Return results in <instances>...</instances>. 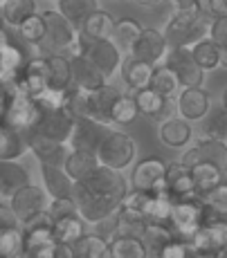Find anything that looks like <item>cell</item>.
Instances as JSON below:
<instances>
[{"mask_svg": "<svg viewBox=\"0 0 227 258\" xmlns=\"http://www.w3.org/2000/svg\"><path fill=\"white\" fill-rule=\"evenodd\" d=\"M142 25L137 21H133V18H122V21L115 23V29H112V38L110 41L117 45L122 54H131L133 52V45L137 43V38H140L142 34Z\"/></svg>", "mask_w": 227, "mask_h": 258, "instance_id": "e575fe53", "label": "cell"}, {"mask_svg": "<svg viewBox=\"0 0 227 258\" xmlns=\"http://www.w3.org/2000/svg\"><path fill=\"white\" fill-rule=\"evenodd\" d=\"M99 157L92 151H79V148H72L70 155H68L66 164H63V171L72 177L75 182L86 180L90 173H95L99 168Z\"/></svg>", "mask_w": 227, "mask_h": 258, "instance_id": "484cf974", "label": "cell"}, {"mask_svg": "<svg viewBox=\"0 0 227 258\" xmlns=\"http://www.w3.org/2000/svg\"><path fill=\"white\" fill-rule=\"evenodd\" d=\"M189 171H191L194 184L198 188L200 196L207 193L209 188H214L216 184H220V182H223V175H225V173L216 164H211V162H196V164L189 166Z\"/></svg>", "mask_w": 227, "mask_h": 258, "instance_id": "8d00e7d4", "label": "cell"}, {"mask_svg": "<svg viewBox=\"0 0 227 258\" xmlns=\"http://www.w3.org/2000/svg\"><path fill=\"white\" fill-rule=\"evenodd\" d=\"M112 29H115V21H112L110 14L101 12V9L92 12L81 25V34L90 41H110Z\"/></svg>", "mask_w": 227, "mask_h": 258, "instance_id": "f546056e", "label": "cell"}, {"mask_svg": "<svg viewBox=\"0 0 227 258\" xmlns=\"http://www.w3.org/2000/svg\"><path fill=\"white\" fill-rule=\"evenodd\" d=\"M191 121L182 117H169L164 121H160V140L164 146H171V148H182L191 142Z\"/></svg>", "mask_w": 227, "mask_h": 258, "instance_id": "d4e9b609", "label": "cell"}, {"mask_svg": "<svg viewBox=\"0 0 227 258\" xmlns=\"http://www.w3.org/2000/svg\"><path fill=\"white\" fill-rule=\"evenodd\" d=\"M146 216L140 209L133 207L120 205V209L115 211V227H117V236H142L146 227Z\"/></svg>", "mask_w": 227, "mask_h": 258, "instance_id": "f1b7e54d", "label": "cell"}, {"mask_svg": "<svg viewBox=\"0 0 227 258\" xmlns=\"http://www.w3.org/2000/svg\"><path fill=\"white\" fill-rule=\"evenodd\" d=\"M166 164L162 157L151 155L137 162L131 175V186L140 188V191H162L164 188V177H166Z\"/></svg>", "mask_w": 227, "mask_h": 258, "instance_id": "7c38bea8", "label": "cell"}, {"mask_svg": "<svg viewBox=\"0 0 227 258\" xmlns=\"http://www.w3.org/2000/svg\"><path fill=\"white\" fill-rule=\"evenodd\" d=\"M126 191H128V182L122 175V171L99 164V168L95 173H90L86 180L75 182L72 200L77 202L79 216L86 222L97 225L99 220L112 216L120 209Z\"/></svg>", "mask_w": 227, "mask_h": 258, "instance_id": "6da1fadb", "label": "cell"}, {"mask_svg": "<svg viewBox=\"0 0 227 258\" xmlns=\"http://www.w3.org/2000/svg\"><path fill=\"white\" fill-rule=\"evenodd\" d=\"M191 49V56H194V61L198 63L202 70H214V68L220 66V47L216 45L211 38H202V41L194 43V45L189 47Z\"/></svg>", "mask_w": 227, "mask_h": 258, "instance_id": "ab89813d", "label": "cell"}, {"mask_svg": "<svg viewBox=\"0 0 227 258\" xmlns=\"http://www.w3.org/2000/svg\"><path fill=\"white\" fill-rule=\"evenodd\" d=\"M27 142H29V151L36 155V160L41 162V164L63 166L72 151L70 144L47 140V137H41V135H36V133H27Z\"/></svg>", "mask_w": 227, "mask_h": 258, "instance_id": "ac0fdd59", "label": "cell"}, {"mask_svg": "<svg viewBox=\"0 0 227 258\" xmlns=\"http://www.w3.org/2000/svg\"><path fill=\"white\" fill-rule=\"evenodd\" d=\"M29 175L21 164L14 160H0V186H3V198H9L21 186L29 184Z\"/></svg>", "mask_w": 227, "mask_h": 258, "instance_id": "d6a6232c", "label": "cell"}, {"mask_svg": "<svg viewBox=\"0 0 227 258\" xmlns=\"http://www.w3.org/2000/svg\"><path fill=\"white\" fill-rule=\"evenodd\" d=\"M72 128H75V115L70 112V108H38L36 121L27 133H36L47 140L68 144Z\"/></svg>", "mask_w": 227, "mask_h": 258, "instance_id": "5b68a950", "label": "cell"}, {"mask_svg": "<svg viewBox=\"0 0 227 258\" xmlns=\"http://www.w3.org/2000/svg\"><path fill=\"white\" fill-rule=\"evenodd\" d=\"M75 258H110V240L99 234H83L72 242Z\"/></svg>", "mask_w": 227, "mask_h": 258, "instance_id": "4dcf8cb0", "label": "cell"}, {"mask_svg": "<svg viewBox=\"0 0 227 258\" xmlns=\"http://www.w3.org/2000/svg\"><path fill=\"white\" fill-rule=\"evenodd\" d=\"M14 83L32 97L45 90V88H50V61H47V56L29 58Z\"/></svg>", "mask_w": 227, "mask_h": 258, "instance_id": "2e32d148", "label": "cell"}, {"mask_svg": "<svg viewBox=\"0 0 227 258\" xmlns=\"http://www.w3.org/2000/svg\"><path fill=\"white\" fill-rule=\"evenodd\" d=\"M23 256V229L18 227H0V258Z\"/></svg>", "mask_w": 227, "mask_h": 258, "instance_id": "7bdbcfd3", "label": "cell"}, {"mask_svg": "<svg viewBox=\"0 0 227 258\" xmlns=\"http://www.w3.org/2000/svg\"><path fill=\"white\" fill-rule=\"evenodd\" d=\"M202 222H205V205H202L200 198L174 200V207H171V229H174V238H185V240H189Z\"/></svg>", "mask_w": 227, "mask_h": 258, "instance_id": "ba28073f", "label": "cell"}, {"mask_svg": "<svg viewBox=\"0 0 227 258\" xmlns=\"http://www.w3.org/2000/svg\"><path fill=\"white\" fill-rule=\"evenodd\" d=\"M164 191L171 196V200H191V198H200L198 188L194 184V177H191V171L187 166H182L180 162L166 168Z\"/></svg>", "mask_w": 227, "mask_h": 258, "instance_id": "ffe728a7", "label": "cell"}, {"mask_svg": "<svg viewBox=\"0 0 227 258\" xmlns=\"http://www.w3.org/2000/svg\"><path fill=\"white\" fill-rule=\"evenodd\" d=\"M196 256H216L220 247L227 245V218H209L189 238Z\"/></svg>", "mask_w": 227, "mask_h": 258, "instance_id": "30bf717a", "label": "cell"}, {"mask_svg": "<svg viewBox=\"0 0 227 258\" xmlns=\"http://www.w3.org/2000/svg\"><path fill=\"white\" fill-rule=\"evenodd\" d=\"M135 103H137V110L142 115L157 119V121H164V119L174 117V112L178 110V106H174V99H166L162 94H157L151 88H142V90H135Z\"/></svg>", "mask_w": 227, "mask_h": 258, "instance_id": "d6986e66", "label": "cell"}, {"mask_svg": "<svg viewBox=\"0 0 227 258\" xmlns=\"http://www.w3.org/2000/svg\"><path fill=\"white\" fill-rule=\"evenodd\" d=\"M25 151H29L27 133L0 123V160H18L25 155Z\"/></svg>", "mask_w": 227, "mask_h": 258, "instance_id": "83f0119b", "label": "cell"}, {"mask_svg": "<svg viewBox=\"0 0 227 258\" xmlns=\"http://www.w3.org/2000/svg\"><path fill=\"white\" fill-rule=\"evenodd\" d=\"M205 137L218 142H227V108H216V110L207 112L205 119Z\"/></svg>", "mask_w": 227, "mask_h": 258, "instance_id": "f6af8a7d", "label": "cell"}, {"mask_svg": "<svg viewBox=\"0 0 227 258\" xmlns=\"http://www.w3.org/2000/svg\"><path fill=\"white\" fill-rule=\"evenodd\" d=\"M149 88L151 90H155L157 94H162V97L174 99L176 92L180 90V83H178L176 74L171 72L166 66H155L153 68V74H151Z\"/></svg>", "mask_w": 227, "mask_h": 258, "instance_id": "60d3db41", "label": "cell"}, {"mask_svg": "<svg viewBox=\"0 0 227 258\" xmlns=\"http://www.w3.org/2000/svg\"><path fill=\"white\" fill-rule=\"evenodd\" d=\"M70 70H72V81L81 90H97V88H101L106 83L103 72L83 54H77V56L70 58Z\"/></svg>", "mask_w": 227, "mask_h": 258, "instance_id": "603a6c76", "label": "cell"}, {"mask_svg": "<svg viewBox=\"0 0 227 258\" xmlns=\"http://www.w3.org/2000/svg\"><path fill=\"white\" fill-rule=\"evenodd\" d=\"M14 83V81H12ZM9 90H12V86L7 88V90L0 92V123H3V115H5V108H7V99H9Z\"/></svg>", "mask_w": 227, "mask_h": 258, "instance_id": "9f6ffc18", "label": "cell"}, {"mask_svg": "<svg viewBox=\"0 0 227 258\" xmlns=\"http://www.w3.org/2000/svg\"><path fill=\"white\" fill-rule=\"evenodd\" d=\"M110 258H146V247L142 236L110 238Z\"/></svg>", "mask_w": 227, "mask_h": 258, "instance_id": "74e56055", "label": "cell"}, {"mask_svg": "<svg viewBox=\"0 0 227 258\" xmlns=\"http://www.w3.org/2000/svg\"><path fill=\"white\" fill-rule=\"evenodd\" d=\"M18 29H21L23 41L34 47H41V43L45 41V23H43L41 14H32L29 18H25V23Z\"/></svg>", "mask_w": 227, "mask_h": 258, "instance_id": "bcb514c9", "label": "cell"}, {"mask_svg": "<svg viewBox=\"0 0 227 258\" xmlns=\"http://www.w3.org/2000/svg\"><path fill=\"white\" fill-rule=\"evenodd\" d=\"M137 115H140V110H137L135 97H133V94L122 92L120 97H117L115 106H112V112H110L112 123H131Z\"/></svg>", "mask_w": 227, "mask_h": 258, "instance_id": "7dc6e473", "label": "cell"}, {"mask_svg": "<svg viewBox=\"0 0 227 258\" xmlns=\"http://www.w3.org/2000/svg\"><path fill=\"white\" fill-rule=\"evenodd\" d=\"M83 41V56H88L97 68L103 72V77L115 74V70H120L122 66V52L117 49V45L112 41H90L81 34Z\"/></svg>", "mask_w": 227, "mask_h": 258, "instance_id": "9a60e30c", "label": "cell"}, {"mask_svg": "<svg viewBox=\"0 0 227 258\" xmlns=\"http://www.w3.org/2000/svg\"><path fill=\"white\" fill-rule=\"evenodd\" d=\"M216 258H227V245H225V247H220V249L216 251Z\"/></svg>", "mask_w": 227, "mask_h": 258, "instance_id": "94428289", "label": "cell"}, {"mask_svg": "<svg viewBox=\"0 0 227 258\" xmlns=\"http://www.w3.org/2000/svg\"><path fill=\"white\" fill-rule=\"evenodd\" d=\"M196 162H211L216 164L223 173H227V144L211 140V137H200L189 151L182 153L180 164L189 168Z\"/></svg>", "mask_w": 227, "mask_h": 258, "instance_id": "4fadbf2b", "label": "cell"}, {"mask_svg": "<svg viewBox=\"0 0 227 258\" xmlns=\"http://www.w3.org/2000/svg\"><path fill=\"white\" fill-rule=\"evenodd\" d=\"M120 94L122 92L117 90V88L108 86V83H103L97 90H88V117L97 119V121H103V123H112L110 112H112V106H115Z\"/></svg>", "mask_w": 227, "mask_h": 258, "instance_id": "7402d4cb", "label": "cell"}, {"mask_svg": "<svg viewBox=\"0 0 227 258\" xmlns=\"http://www.w3.org/2000/svg\"><path fill=\"white\" fill-rule=\"evenodd\" d=\"M23 229V256L27 258H54L56 240L52 234V218L47 211L29 218L21 225Z\"/></svg>", "mask_w": 227, "mask_h": 258, "instance_id": "277c9868", "label": "cell"}, {"mask_svg": "<svg viewBox=\"0 0 227 258\" xmlns=\"http://www.w3.org/2000/svg\"><path fill=\"white\" fill-rule=\"evenodd\" d=\"M56 3H59V12L70 23H75L77 27H81L83 21H86L92 12L99 9L97 0H56Z\"/></svg>", "mask_w": 227, "mask_h": 258, "instance_id": "f35d334b", "label": "cell"}, {"mask_svg": "<svg viewBox=\"0 0 227 258\" xmlns=\"http://www.w3.org/2000/svg\"><path fill=\"white\" fill-rule=\"evenodd\" d=\"M135 142L131 135L120 131H108V135L103 137V142L97 148V157L103 166L117 168V171H124L126 166H131L135 162Z\"/></svg>", "mask_w": 227, "mask_h": 258, "instance_id": "8992f818", "label": "cell"}, {"mask_svg": "<svg viewBox=\"0 0 227 258\" xmlns=\"http://www.w3.org/2000/svg\"><path fill=\"white\" fill-rule=\"evenodd\" d=\"M52 234L56 242H75L77 238H81L86 231H83V220L79 216H66L59 218V220L52 222Z\"/></svg>", "mask_w": 227, "mask_h": 258, "instance_id": "b9f144b4", "label": "cell"}, {"mask_svg": "<svg viewBox=\"0 0 227 258\" xmlns=\"http://www.w3.org/2000/svg\"><path fill=\"white\" fill-rule=\"evenodd\" d=\"M0 14L3 21L9 27H21L32 14H36V3L34 0H0Z\"/></svg>", "mask_w": 227, "mask_h": 258, "instance_id": "d590c367", "label": "cell"}, {"mask_svg": "<svg viewBox=\"0 0 227 258\" xmlns=\"http://www.w3.org/2000/svg\"><path fill=\"white\" fill-rule=\"evenodd\" d=\"M47 213H50L52 222L59 220V218H66V216H79L77 209V202L70 198H52L50 205H47Z\"/></svg>", "mask_w": 227, "mask_h": 258, "instance_id": "f907efd6", "label": "cell"}, {"mask_svg": "<svg viewBox=\"0 0 227 258\" xmlns=\"http://www.w3.org/2000/svg\"><path fill=\"white\" fill-rule=\"evenodd\" d=\"M54 258H75L70 242H56V249H54Z\"/></svg>", "mask_w": 227, "mask_h": 258, "instance_id": "11a10c76", "label": "cell"}, {"mask_svg": "<svg viewBox=\"0 0 227 258\" xmlns=\"http://www.w3.org/2000/svg\"><path fill=\"white\" fill-rule=\"evenodd\" d=\"M41 16L45 23V41L41 43L43 49H47L50 54L70 52L72 56L83 54V41L75 23H70L61 12H54V9H47Z\"/></svg>", "mask_w": 227, "mask_h": 258, "instance_id": "3957f363", "label": "cell"}, {"mask_svg": "<svg viewBox=\"0 0 227 258\" xmlns=\"http://www.w3.org/2000/svg\"><path fill=\"white\" fill-rule=\"evenodd\" d=\"M153 68H155V66H151V63H146V61H142V58L133 56V54H128L126 58H122L120 72H122L124 83L131 88V90H142V88H149Z\"/></svg>", "mask_w": 227, "mask_h": 258, "instance_id": "cb8c5ba5", "label": "cell"}, {"mask_svg": "<svg viewBox=\"0 0 227 258\" xmlns=\"http://www.w3.org/2000/svg\"><path fill=\"white\" fill-rule=\"evenodd\" d=\"M209 18L200 12V7L176 9L174 18L166 23L164 38L169 47H191L209 34Z\"/></svg>", "mask_w": 227, "mask_h": 258, "instance_id": "7a4b0ae2", "label": "cell"}, {"mask_svg": "<svg viewBox=\"0 0 227 258\" xmlns=\"http://www.w3.org/2000/svg\"><path fill=\"white\" fill-rule=\"evenodd\" d=\"M0 198H3V186H0Z\"/></svg>", "mask_w": 227, "mask_h": 258, "instance_id": "be15d7a7", "label": "cell"}, {"mask_svg": "<svg viewBox=\"0 0 227 258\" xmlns=\"http://www.w3.org/2000/svg\"><path fill=\"white\" fill-rule=\"evenodd\" d=\"M223 108H227V88H225V92H223V103H220Z\"/></svg>", "mask_w": 227, "mask_h": 258, "instance_id": "6125c7cd", "label": "cell"}, {"mask_svg": "<svg viewBox=\"0 0 227 258\" xmlns=\"http://www.w3.org/2000/svg\"><path fill=\"white\" fill-rule=\"evenodd\" d=\"M164 66L176 74L180 88H198L205 81V70L194 61L189 47H169L164 56Z\"/></svg>", "mask_w": 227, "mask_h": 258, "instance_id": "9c48e42d", "label": "cell"}, {"mask_svg": "<svg viewBox=\"0 0 227 258\" xmlns=\"http://www.w3.org/2000/svg\"><path fill=\"white\" fill-rule=\"evenodd\" d=\"M36 115H38V108L34 97L27 94L25 90H21L16 83H12L7 108H5V115H3V126L27 133L32 128V123L36 121Z\"/></svg>", "mask_w": 227, "mask_h": 258, "instance_id": "52a82bcc", "label": "cell"}, {"mask_svg": "<svg viewBox=\"0 0 227 258\" xmlns=\"http://www.w3.org/2000/svg\"><path fill=\"white\" fill-rule=\"evenodd\" d=\"M207 36L216 43V45H227V16H220V18H214L209 23V34Z\"/></svg>", "mask_w": 227, "mask_h": 258, "instance_id": "f5cc1de1", "label": "cell"}, {"mask_svg": "<svg viewBox=\"0 0 227 258\" xmlns=\"http://www.w3.org/2000/svg\"><path fill=\"white\" fill-rule=\"evenodd\" d=\"M220 66L227 68V45H220Z\"/></svg>", "mask_w": 227, "mask_h": 258, "instance_id": "91938a15", "label": "cell"}, {"mask_svg": "<svg viewBox=\"0 0 227 258\" xmlns=\"http://www.w3.org/2000/svg\"><path fill=\"white\" fill-rule=\"evenodd\" d=\"M166 38L162 32H157V29H142L140 38H137V43L133 45V56L142 58V61L151 63V66H157L160 61H164L166 56Z\"/></svg>", "mask_w": 227, "mask_h": 258, "instance_id": "44dd1931", "label": "cell"}, {"mask_svg": "<svg viewBox=\"0 0 227 258\" xmlns=\"http://www.w3.org/2000/svg\"><path fill=\"white\" fill-rule=\"evenodd\" d=\"M176 9H189V7H198L200 0H174Z\"/></svg>", "mask_w": 227, "mask_h": 258, "instance_id": "6f0895ef", "label": "cell"}, {"mask_svg": "<svg viewBox=\"0 0 227 258\" xmlns=\"http://www.w3.org/2000/svg\"><path fill=\"white\" fill-rule=\"evenodd\" d=\"M178 115L187 121H200V119L207 117L211 108L209 94L207 90H202V86L198 88H180V94H178Z\"/></svg>", "mask_w": 227, "mask_h": 258, "instance_id": "e0dca14e", "label": "cell"}, {"mask_svg": "<svg viewBox=\"0 0 227 258\" xmlns=\"http://www.w3.org/2000/svg\"><path fill=\"white\" fill-rule=\"evenodd\" d=\"M9 205H12L16 218L23 222H27L29 218L38 216L41 211H47V205H50V193L43 186L36 184H25L21 186L14 196H9Z\"/></svg>", "mask_w": 227, "mask_h": 258, "instance_id": "8fae6325", "label": "cell"}, {"mask_svg": "<svg viewBox=\"0 0 227 258\" xmlns=\"http://www.w3.org/2000/svg\"><path fill=\"white\" fill-rule=\"evenodd\" d=\"M133 3L142 5V7H157V5H162L164 0H133Z\"/></svg>", "mask_w": 227, "mask_h": 258, "instance_id": "680465c9", "label": "cell"}, {"mask_svg": "<svg viewBox=\"0 0 227 258\" xmlns=\"http://www.w3.org/2000/svg\"><path fill=\"white\" fill-rule=\"evenodd\" d=\"M21 220L16 218L12 205H0V227H18Z\"/></svg>", "mask_w": 227, "mask_h": 258, "instance_id": "db71d44e", "label": "cell"}, {"mask_svg": "<svg viewBox=\"0 0 227 258\" xmlns=\"http://www.w3.org/2000/svg\"><path fill=\"white\" fill-rule=\"evenodd\" d=\"M110 126L103 121L90 117H75V128L70 135V148H79V151H92L97 153L99 144L103 142V137L108 135Z\"/></svg>", "mask_w": 227, "mask_h": 258, "instance_id": "5bb4252c", "label": "cell"}, {"mask_svg": "<svg viewBox=\"0 0 227 258\" xmlns=\"http://www.w3.org/2000/svg\"><path fill=\"white\" fill-rule=\"evenodd\" d=\"M174 238V229L169 225H162V222H146L144 234H142V240H144L146 247V256L160 258V251L166 242Z\"/></svg>", "mask_w": 227, "mask_h": 258, "instance_id": "836d02e7", "label": "cell"}, {"mask_svg": "<svg viewBox=\"0 0 227 258\" xmlns=\"http://www.w3.org/2000/svg\"><path fill=\"white\" fill-rule=\"evenodd\" d=\"M202 205H205L207 211L216 213V216H223L227 218V184H216L214 188H209L207 193L200 196Z\"/></svg>", "mask_w": 227, "mask_h": 258, "instance_id": "c3c4849f", "label": "cell"}, {"mask_svg": "<svg viewBox=\"0 0 227 258\" xmlns=\"http://www.w3.org/2000/svg\"><path fill=\"white\" fill-rule=\"evenodd\" d=\"M200 12L205 14L209 21L220 16H227V0H200Z\"/></svg>", "mask_w": 227, "mask_h": 258, "instance_id": "816d5d0a", "label": "cell"}, {"mask_svg": "<svg viewBox=\"0 0 227 258\" xmlns=\"http://www.w3.org/2000/svg\"><path fill=\"white\" fill-rule=\"evenodd\" d=\"M41 175L45 191L50 193V198H70L75 180L63 171V166H52V164H41Z\"/></svg>", "mask_w": 227, "mask_h": 258, "instance_id": "4316f807", "label": "cell"}, {"mask_svg": "<svg viewBox=\"0 0 227 258\" xmlns=\"http://www.w3.org/2000/svg\"><path fill=\"white\" fill-rule=\"evenodd\" d=\"M171 207H174V200L171 196L162 188V191H153L149 196V200L144 202V209L142 213L146 216L149 222H162V225L171 227Z\"/></svg>", "mask_w": 227, "mask_h": 258, "instance_id": "1f68e13d", "label": "cell"}, {"mask_svg": "<svg viewBox=\"0 0 227 258\" xmlns=\"http://www.w3.org/2000/svg\"><path fill=\"white\" fill-rule=\"evenodd\" d=\"M196 249L185 238H171L160 251V258H194Z\"/></svg>", "mask_w": 227, "mask_h": 258, "instance_id": "681fc988", "label": "cell"}, {"mask_svg": "<svg viewBox=\"0 0 227 258\" xmlns=\"http://www.w3.org/2000/svg\"><path fill=\"white\" fill-rule=\"evenodd\" d=\"M50 86L54 88H68L72 81V70H70V58L63 54H50Z\"/></svg>", "mask_w": 227, "mask_h": 258, "instance_id": "ee69618b", "label": "cell"}]
</instances>
